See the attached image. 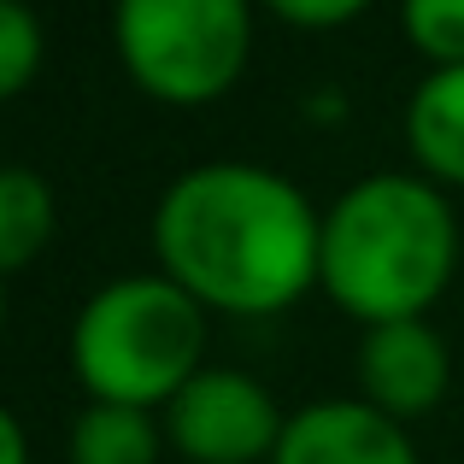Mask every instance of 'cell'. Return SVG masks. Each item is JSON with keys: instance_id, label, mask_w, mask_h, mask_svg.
Returning a JSON list of instances; mask_svg holds the SVG:
<instances>
[{"instance_id": "1", "label": "cell", "mask_w": 464, "mask_h": 464, "mask_svg": "<svg viewBox=\"0 0 464 464\" xmlns=\"http://www.w3.org/2000/svg\"><path fill=\"white\" fill-rule=\"evenodd\" d=\"M324 212L295 177L247 159H206L153 206V271L206 312L276 317L317 288Z\"/></svg>"}, {"instance_id": "2", "label": "cell", "mask_w": 464, "mask_h": 464, "mask_svg": "<svg viewBox=\"0 0 464 464\" xmlns=\"http://www.w3.org/2000/svg\"><path fill=\"white\" fill-rule=\"evenodd\" d=\"M459 271V212L423 170H371L324 212L317 288L359 329L430 317Z\"/></svg>"}, {"instance_id": "3", "label": "cell", "mask_w": 464, "mask_h": 464, "mask_svg": "<svg viewBox=\"0 0 464 464\" xmlns=\"http://www.w3.org/2000/svg\"><path fill=\"white\" fill-rule=\"evenodd\" d=\"M206 312L165 271L101 283L71 324V376L89 400L165 411L188 376L206 371Z\"/></svg>"}, {"instance_id": "4", "label": "cell", "mask_w": 464, "mask_h": 464, "mask_svg": "<svg viewBox=\"0 0 464 464\" xmlns=\"http://www.w3.org/2000/svg\"><path fill=\"white\" fill-rule=\"evenodd\" d=\"M259 0H112L124 77L159 106H212L247 77Z\"/></svg>"}, {"instance_id": "5", "label": "cell", "mask_w": 464, "mask_h": 464, "mask_svg": "<svg viewBox=\"0 0 464 464\" xmlns=\"http://www.w3.org/2000/svg\"><path fill=\"white\" fill-rule=\"evenodd\" d=\"M159 423H165L170 453H182L188 464H271L288 430V411L276 406V394L259 376L206 364L200 376L177 388Z\"/></svg>"}, {"instance_id": "6", "label": "cell", "mask_w": 464, "mask_h": 464, "mask_svg": "<svg viewBox=\"0 0 464 464\" xmlns=\"http://www.w3.org/2000/svg\"><path fill=\"white\" fill-rule=\"evenodd\" d=\"M453 388V353H447L441 329L430 317H400V324H376L359 341V400L376 411L411 423L430 418Z\"/></svg>"}, {"instance_id": "7", "label": "cell", "mask_w": 464, "mask_h": 464, "mask_svg": "<svg viewBox=\"0 0 464 464\" xmlns=\"http://www.w3.org/2000/svg\"><path fill=\"white\" fill-rule=\"evenodd\" d=\"M271 464H423V453L400 418L376 411L359 394H341L288 411Z\"/></svg>"}, {"instance_id": "8", "label": "cell", "mask_w": 464, "mask_h": 464, "mask_svg": "<svg viewBox=\"0 0 464 464\" xmlns=\"http://www.w3.org/2000/svg\"><path fill=\"white\" fill-rule=\"evenodd\" d=\"M406 136L411 170H423L441 188H464V65H435L406 94Z\"/></svg>"}, {"instance_id": "9", "label": "cell", "mask_w": 464, "mask_h": 464, "mask_svg": "<svg viewBox=\"0 0 464 464\" xmlns=\"http://www.w3.org/2000/svg\"><path fill=\"white\" fill-rule=\"evenodd\" d=\"M165 447L170 441H165L159 411L112 406V400H89V406L71 418L65 459L71 464H159Z\"/></svg>"}, {"instance_id": "10", "label": "cell", "mask_w": 464, "mask_h": 464, "mask_svg": "<svg viewBox=\"0 0 464 464\" xmlns=\"http://www.w3.org/2000/svg\"><path fill=\"white\" fill-rule=\"evenodd\" d=\"M53 229H59L53 182L30 165H0V276L42 259L53 247Z\"/></svg>"}, {"instance_id": "11", "label": "cell", "mask_w": 464, "mask_h": 464, "mask_svg": "<svg viewBox=\"0 0 464 464\" xmlns=\"http://www.w3.org/2000/svg\"><path fill=\"white\" fill-rule=\"evenodd\" d=\"M47 59V30L30 0H0V101H18Z\"/></svg>"}, {"instance_id": "12", "label": "cell", "mask_w": 464, "mask_h": 464, "mask_svg": "<svg viewBox=\"0 0 464 464\" xmlns=\"http://www.w3.org/2000/svg\"><path fill=\"white\" fill-rule=\"evenodd\" d=\"M400 35L423 65H464V0H400Z\"/></svg>"}, {"instance_id": "13", "label": "cell", "mask_w": 464, "mask_h": 464, "mask_svg": "<svg viewBox=\"0 0 464 464\" xmlns=\"http://www.w3.org/2000/svg\"><path fill=\"white\" fill-rule=\"evenodd\" d=\"M259 6L271 12L276 24H288V30H347L376 0H259Z\"/></svg>"}, {"instance_id": "14", "label": "cell", "mask_w": 464, "mask_h": 464, "mask_svg": "<svg viewBox=\"0 0 464 464\" xmlns=\"http://www.w3.org/2000/svg\"><path fill=\"white\" fill-rule=\"evenodd\" d=\"M0 464H30V435H24L18 411L0 406Z\"/></svg>"}, {"instance_id": "15", "label": "cell", "mask_w": 464, "mask_h": 464, "mask_svg": "<svg viewBox=\"0 0 464 464\" xmlns=\"http://www.w3.org/2000/svg\"><path fill=\"white\" fill-rule=\"evenodd\" d=\"M0 329H6V276H0Z\"/></svg>"}]
</instances>
